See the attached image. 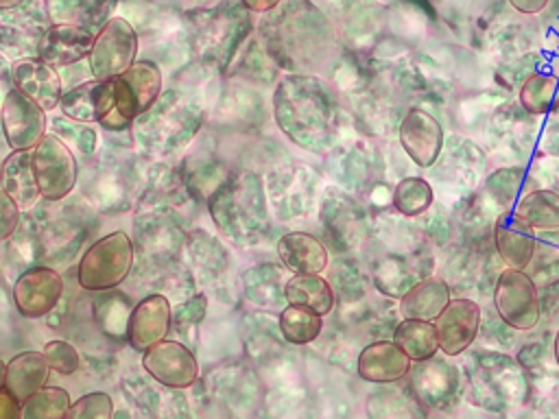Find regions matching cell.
<instances>
[{
  "label": "cell",
  "instance_id": "obj_1",
  "mask_svg": "<svg viewBox=\"0 0 559 419\" xmlns=\"http://www.w3.org/2000/svg\"><path fill=\"white\" fill-rule=\"evenodd\" d=\"M258 31L271 59L286 70L312 74L334 59V26L308 0H288L266 11Z\"/></svg>",
  "mask_w": 559,
  "mask_h": 419
},
{
  "label": "cell",
  "instance_id": "obj_2",
  "mask_svg": "<svg viewBox=\"0 0 559 419\" xmlns=\"http://www.w3.org/2000/svg\"><path fill=\"white\" fill-rule=\"evenodd\" d=\"M277 127L297 146L325 153L336 129V103L330 87L314 74L293 72L273 92Z\"/></svg>",
  "mask_w": 559,
  "mask_h": 419
},
{
  "label": "cell",
  "instance_id": "obj_3",
  "mask_svg": "<svg viewBox=\"0 0 559 419\" xmlns=\"http://www.w3.org/2000/svg\"><path fill=\"white\" fill-rule=\"evenodd\" d=\"M461 356L469 404L491 412H507L528 402L531 382L518 358L487 347L465 349Z\"/></svg>",
  "mask_w": 559,
  "mask_h": 419
},
{
  "label": "cell",
  "instance_id": "obj_4",
  "mask_svg": "<svg viewBox=\"0 0 559 419\" xmlns=\"http://www.w3.org/2000/svg\"><path fill=\"white\" fill-rule=\"evenodd\" d=\"M210 214L231 242L253 244L269 227V207L262 181L255 175L229 177L207 201Z\"/></svg>",
  "mask_w": 559,
  "mask_h": 419
},
{
  "label": "cell",
  "instance_id": "obj_5",
  "mask_svg": "<svg viewBox=\"0 0 559 419\" xmlns=\"http://www.w3.org/2000/svg\"><path fill=\"white\" fill-rule=\"evenodd\" d=\"M203 113L181 92L173 89L159 94V98L138 113L133 120V133L144 148L168 155L186 146L199 131Z\"/></svg>",
  "mask_w": 559,
  "mask_h": 419
},
{
  "label": "cell",
  "instance_id": "obj_6",
  "mask_svg": "<svg viewBox=\"0 0 559 419\" xmlns=\"http://www.w3.org/2000/svg\"><path fill=\"white\" fill-rule=\"evenodd\" d=\"M406 386L426 410H448L459 404L465 391L461 364L452 362L448 354L439 351L430 358L415 360L406 373Z\"/></svg>",
  "mask_w": 559,
  "mask_h": 419
},
{
  "label": "cell",
  "instance_id": "obj_7",
  "mask_svg": "<svg viewBox=\"0 0 559 419\" xmlns=\"http://www.w3.org/2000/svg\"><path fill=\"white\" fill-rule=\"evenodd\" d=\"M133 266V244L124 231H114L90 244L76 271L79 286L90 292L116 288Z\"/></svg>",
  "mask_w": 559,
  "mask_h": 419
},
{
  "label": "cell",
  "instance_id": "obj_8",
  "mask_svg": "<svg viewBox=\"0 0 559 419\" xmlns=\"http://www.w3.org/2000/svg\"><path fill=\"white\" fill-rule=\"evenodd\" d=\"M487 161L489 157L478 144L463 135H450L445 137L437 161L430 166V175L437 185L456 194L461 201L485 181Z\"/></svg>",
  "mask_w": 559,
  "mask_h": 419
},
{
  "label": "cell",
  "instance_id": "obj_9",
  "mask_svg": "<svg viewBox=\"0 0 559 419\" xmlns=\"http://www.w3.org/2000/svg\"><path fill=\"white\" fill-rule=\"evenodd\" d=\"M485 135L489 142L487 155H493L489 159H507L524 166L539 135L537 116L528 113L520 103H507L491 113Z\"/></svg>",
  "mask_w": 559,
  "mask_h": 419
},
{
  "label": "cell",
  "instance_id": "obj_10",
  "mask_svg": "<svg viewBox=\"0 0 559 419\" xmlns=\"http://www.w3.org/2000/svg\"><path fill=\"white\" fill-rule=\"evenodd\" d=\"M491 299L500 319L518 332H531L542 321L539 286L526 268L504 266L496 277Z\"/></svg>",
  "mask_w": 559,
  "mask_h": 419
},
{
  "label": "cell",
  "instance_id": "obj_11",
  "mask_svg": "<svg viewBox=\"0 0 559 419\" xmlns=\"http://www.w3.org/2000/svg\"><path fill=\"white\" fill-rule=\"evenodd\" d=\"M249 28V13L240 7H227L221 11L207 9L203 11V20L199 22L194 35L197 52L203 61L223 70L234 59V52L238 50Z\"/></svg>",
  "mask_w": 559,
  "mask_h": 419
},
{
  "label": "cell",
  "instance_id": "obj_12",
  "mask_svg": "<svg viewBox=\"0 0 559 419\" xmlns=\"http://www.w3.org/2000/svg\"><path fill=\"white\" fill-rule=\"evenodd\" d=\"M138 35L133 26L122 17H109L90 50V70L94 79L105 81L124 74L135 61Z\"/></svg>",
  "mask_w": 559,
  "mask_h": 419
},
{
  "label": "cell",
  "instance_id": "obj_13",
  "mask_svg": "<svg viewBox=\"0 0 559 419\" xmlns=\"http://www.w3.org/2000/svg\"><path fill=\"white\" fill-rule=\"evenodd\" d=\"M33 168L44 199L61 201L76 183V159L57 135H44L33 148Z\"/></svg>",
  "mask_w": 559,
  "mask_h": 419
},
{
  "label": "cell",
  "instance_id": "obj_14",
  "mask_svg": "<svg viewBox=\"0 0 559 419\" xmlns=\"http://www.w3.org/2000/svg\"><path fill=\"white\" fill-rule=\"evenodd\" d=\"M480 306L469 297H452L432 321L439 336V351L450 358L461 356L476 343L480 327Z\"/></svg>",
  "mask_w": 559,
  "mask_h": 419
},
{
  "label": "cell",
  "instance_id": "obj_15",
  "mask_svg": "<svg viewBox=\"0 0 559 419\" xmlns=\"http://www.w3.org/2000/svg\"><path fill=\"white\" fill-rule=\"evenodd\" d=\"M397 137L404 153L419 168H430L445 142L441 122L421 107H411L397 124Z\"/></svg>",
  "mask_w": 559,
  "mask_h": 419
},
{
  "label": "cell",
  "instance_id": "obj_16",
  "mask_svg": "<svg viewBox=\"0 0 559 419\" xmlns=\"http://www.w3.org/2000/svg\"><path fill=\"white\" fill-rule=\"evenodd\" d=\"M144 371L166 388H188L197 382L199 364L194 354L177 340H159L144 349Z\"/></svg>",
  "mask_w": 559,
  "mask_h": 419
},
{
  "label": "cell",
  "instance_id": "obj_17",
  "mask_svg": "<svg viewBox=\"0 0 559 419\" xmlns=\"http://www.w3.org/2000/svg\"><path fill=\"white\" fill-rule=\"evenodd\" d=\"M0 118L4 137L13 148L31 151L46 135V111L15 87L7 89Z\"/></svg>",
  "mask_w": 559,
  "mask_h": 419
},
{
  "label": "cell",
  "instance_id": "obj_18",
  "mask_svg": "<svg viewBox=\"0 0 559 419\" xmlns=\"http://www.w3.org/2000/svg\"><path fill=\"white\" fill-rule=\"evenodd\" d=\"M63 295V279L55 268L33 266L24 271L13 286V301L28 319L46 316Z\"/></svg>",
  "mask_w": 559,
  "mask_h": 419
},
{
  "label": "cell",
  "instance_id": "obj_19",
  "mask_svg": "<svg viewBox=\"0 0 559 419\" xmlns=\"http://www.w3.org/2000/svg\"><path fill=\"white\" fill-rule=\"evenodd\" d=\"M321 220L325 231L336 242L338 249L349 251L367 240L369 227L365 212L345 194L330 190L321 205Z\"/></svg>",
  "mask_w": 559,
  "mask_h": 419
},
{
  "label": "cell",
  "instance_id": "obj_20",
  "mask_svg": "<svg viewBox=\"0 0 559 419\" xmlns=\"http://www.w3.org/2000/svg\"><path fill=\"white\" fill-rule=\"evenodd\" d=\"M535 229L522 220L513 210L500 212L493 218L491 242L504 266L526 268L535 251Z\"/></svg>",
  "mask_w": 559,
  "mask_h": 419
},
{
  "label": "cell",
  "instance_id": "obj_21",
  "mask_svg": "<svg viewBox=\"0 0 559 419\" xmlns=\"http://www.w3.org/2000/svg\"><path fill=\"white\" fill-rule=\"evenodd\" d=\"M46 9L37 2L0 9V46L7 50H35L46 33Z\"/></svg>",
  "mask_w": 559,
  "mask_h": 419
},
{
  "label": "cell",
  "instance_id": "obj_22",
  "mask_svg": "<svg viewBox=\"0 0 559 419\" xmlns=\"http://www.w3.org/2000/svg\"><path fill=\"white\" fill-rule=\"evenodd\" d=\"M140 113L138 96L124 76L98 81L96 85V122L107 131H124Z\"/></svg>",
  "mask_w": 559,
  "mask_h": 419
},
{
  "label": "cell",
  "instance_id": "obj_23",
  "mask_svg": "<svg viewBox=\"0 0 559 419\" xmlns=\"http://www.w3.org/2000/svg\"><path fill=\"white\" fill-rule=\"evenodd\" d=\"M94 37L96 35H92L90 28L81 24H52L39 39L37 57L55 68L72 65L90 57Z\"/></svg>",
  "mask_w": 559,
  "mask_h": 419
},
{
  "label": "cell",
  "instance_id": "obj_24",
  "mask_svg": "<svg viewBox=\"0 0 559 419\" xmlns=\"http://www.w3.org/2000/svg\"><path fill=\"white\" fill-rule=\"evenodd\" d=\"M173 325V312L170 303L164 295H146L142 297L129 316V330H127V340L131 343L133 349L144 351L151 345L159 343Z\"/></svg>",
  "mask_w": 559,
  "mask_h": 419
},
{
  "label": "cell",
  "instance_id": "obj_25",
  "mask_svg": "<svg viewBox=\"0 0 559 419\" xmlns=\"http://www.w3.org/2000/svg\"><path fill=\"white\" fill-rule=\"evenodd\" d=\"M413 360L395 340H373L358 354V375L371 384H393L406 378Z\"/></svg>",
  "mask_w": 559,
  "mask_h": 419
},
{
  "label": "cell",
  "instance_id": "obj_26",
  "mask_svg": "<svg viewBox=\"0 0 559 419\" xmlns=\"http://www.w3.org/2000/svg\"><path fill=\"white\" fill-rule=\"evenodd\" d=\"M13 87L35 100L44 111L55 109L61 103V76L55 65L44 59H22L11 70Z\"/></svg>",
  "mask_w": 559,
  "mask_h": 419
},
{
  "label": "cell",
  "instance_id": "obj_27",
  "mask_svg": "<svg viewBox=\"0 0 559 419\" xmlns=\"http://www.w3.org/2000/svg\"><path fill=\"white\" fill-rule=\"evenodd\" d=\"M535 185H537V181H535V177L528 175L526 166L511 164V166H500L485 177L480 196L489 210H496L500 214V212L513 210L515 203L520 201V196L526 194Z\"/></svg>",
  "mask_w": 559,
  "mask_h": 419
},
{
  "label": "cell",
  "instance_id": "obj_28",
  "mask_svg": "<svg viewBox=\"0 0 559 419\" xmlns=\"http://www.w3.org/2000/svg\"><path fill=\"white\" fill-rule=\"evenodd\" d=\"M452 299V288L441 275H426L400 297L397 312L408 319L435 321Z\"/></svg>",
  "mask_w": 559,
  "mask_h": 419
},
{
  "label": "cell",
  "instance_id": "obj_29",
  "mask_svg": "<svg viewBox=\"0 0 559 419\" xmlns=\"http://www.w3.org/2000/svg\"><path fill=\"white\" fill-rule=\"evenodd\" d=\"M0 188L20 205V210L33 207L41 196L33 168V153L28 148H13V153L2 161Z\"/></svg>",
  "mask_w": 559,
  "mask_h": 419
},
{
  "label": "cell",
  "instance_id": "obj_30",
  "mask_svg": "<svg viewBox=\"0 0 559 419\" xmlns=\"http://www.w3.org/2000/svg\"><path fill=\"white\" fill-rule=\"evenodd\" d=\"M282 264L295 273H323L328 268L325 244L306 231H288L277 242Z\"/></svg>",
  "mask_w": 559,
  "mask_h": 419
},
{
  "label": "cell",
  "instance_id": "obj_31",
  "mask_svg": "<svg viewBox=\"0 0 559 419\" xmlns=\"http://www.w3.org/2000/svg\"><path fill=\"white\" fill-rule=\"evenodd\" d=\"M48 373L50 364L44 351H22L7 364L4 388H9L11 395L24 404L35 391H39L48 382Z\"/></svg>",
  "mask_w": 559,
  "mask_h": 419
},
{
  "label": "cell",
  "instance_id": "obj_32",
  "mask_svg": "<svg viewBox=\"0 0 559 419\" xmlns=\"http://www.w3.org/2000/svg\"><path fill=\"white\" fill-rule=\"evenodd\" d=\"M284 297L288 303L312 308L319 314H328L334 308V288L321 273H295L284 284Z\"/></svg>",
  "mask_w": 559,
  "mask_h": 419
},
{
  "label": "cell",
  "instance_id": "obj_33",
  "mask_svg": "<svg viewBox=\"0 0 559 419\" xmlns=\"http://www.w3.org/2000/svg\"><path fill=\"white\" fill-rule=\"evenodd\" d=\"M513 212L526 220L535 231L559 227V194L550 188L535 185L520 196Z\"/></svg>",
  "mask_w": 559,
  "mask_h": 419
},
{
  "label": "cell",
  "instance_id": "obj_34",
  "mask_svg": "<svg viewBox=\"0 0 559 419\" xmlns=\"http://www.w3.org/2000/svg\"><path fill=\"white\" fill-rule=\"evenodd\" d=\"M393 340L415 362L430 358L439 351V336L432 321L402 316L393 327Z\"/></svg>",
  "mask_w": 559,
  "mask_h": 419
},
{
  "label": "cell",
  "instance_id": "obj_35",
  "mask_svg": "<svg viewBox=\"0 0 559 419\" xmlns=\"http://www.w3.org/2000/svg\"><path fill=\"white\" fill-rule=\"evenodd\" d=\"M520 105L533 116L559 111V76L535 70L520 83Z\"/></svg>",
  "mask_w": 559,
  "mask_h": 419
},
{
  "label": "cell",
  "instance_id": "obj_36",
  "mask_svg": "<svg viewBox=\"0 0 559 419\" xmlns=\"http://www.w3.org/2000/svg\"><path fill=\"white\" fill-rule=\"evenodd\" d=\"M131 303L127 295L122 292H109L103 290L98 299L94 301V319L98 327L114 340H124L129 330V316H131Z\"/></svg>",
  "mask_w": 559,
  "mask_h": 419
},
{
  "label": "cell",
  "instance_id": "obj_37",
  "mask_svg": "<svg viewBox=\"0 0 559 419\" xmlns=\"http://www.w3.org/2000/svg\"><path fill=\"white\" fill-rule=\"evenodd\" d=\"M393 210L404 218H417L435 203V188L424 177H404L391 192Z\"/></svg>",
  "mask_w": 559,
  "mask_h": 419
},
{
  "label": "cell",
  "instance_id": "obj_38",
  "mask_svg": "<svg viewBox=\"0 0 559 419\" xmlns=\"http://www.w3.org/2000/svg\"><path fill=\"white\" fill-rule=\"evenodd\" d=\"M526 273L535 279L537 286H546L559 279V227L537 231L535 251L526 266Z\"/></svg>",
  "mask_w": 559,
  "mask_h": 419
},
{
  "label": "cell",
  "instance_id": "obj_39",
  "mask_svg": "<svg viewBox=\"0 0 559 419\" xmlns=\"http://www.w3.org/2000/svg\"><path fill=\"white\" fill-rule=\"evenodd\" d=\"M323 327V314L314 312L312 308L288 303L280 312V330L282 336L293 345H306L312 343Z\"/></svg>",
  "mask_w": 559,
  "mask_h": 419
},
{
  "label": "cell",
  "instance_id": "obj_40",
  "mask_svg": "<svg viewBox=\"0 0 559 419\" xmlns=\"http://www.w3.org/2000/svg\"><path fill=\"white\" fill-rule=\"evenodd\" d=\"M124 81L138 96L140 113L148 109L162 94V72L153 61H133L131 68L122 74Z\"/></svg>",
  "mask_w": 559,
  "mask_h": 419
},
{
  "label": "cell",
  "instance_id": "obj_41",
  "mask_svg": "<svg viewBox=\"0 0 559 419\" xmlns=\"http://www.w3.org/2000/svg\"><path fill=\"white\" fill-rule=\"evenodd\" d=\"M70 395L57 386H41L22 404V417L26 419H61L68 415Z\"/></svg>",
  "mask_w": 559,
  "mask_h": 419
},
{
  "label": "cell",
  "instance_id": "obj_42",
  "mask_svg": "<svg viewBox=\"0 0 559 419\" xmlns=\"http://www.w3.org/2000/svg\"><path fill=\"white\" fill-rule=\"evenodd\" d=\"M280 271L273 266H258L251 268L245 275V290L251 301L260 306H275L277 301H286V297H280Z\"/></svg>",
  "mask_w": 559,
  "mask_h": 419
},
{
  "label": "cell",
  "instance_id": "obj_43",
  "mask_svg": "<svg viewBox=\"0 0 559 419\" xmlns=\"http://www.w3.org/2000/svg\"><path fill=\"white\" fill-rule=\"evenodd\" d=\"M96 85H98V79H92L76 85L66 96H61L59 107L63 116L70 120L87 122V124L96 122Z\"/></svg>",
  "mask_w": 559,
  "mask_h": 419
},
{
  "label": "cell",
  "instance_id": "obj_44",
  "mask_svg": "<svg viewBox=\"0 0 559 419\" xmlns=\"http://www.w3.org/2000/svg\"><path fill=\"white\" fill-rule=\"evenodd\" d=\"M349 262L352 260H338V264L332 266V271H330V279H334L336 290L343 299H360V297H365L367 279L362 277L358 266H354Z\"/></svg>",
  "mask_w": 559,
  "mask_h": 419
},
{
  "label": "cell",
  "instance_id": "obj_45",
  "mask_svg": "<svg viewBox=\"0 0 559 419\" xmlns=\"http://www.w3.org/2000/svg\"><path fill=\"white\" fill-rule=\"evenodd\" d=\"M114 412L111 397L107 393H87L70 404V419H109Z\"/></svg>",
  "mask_w": 559,
  "mask_h": 419
},
{
  "label": "cell",
  "instance_id": "obj_46",
  "mask_svg": "<svg viewBox=\"0 0 559 419\" xmlns=\"http://www.w3.org/2000/svg\"><path fill=\"white\" fill-rule=\"evenodd\" d=\"M55 129L57 133H61V140H70L74 144V148L83 155H92L96 151V131L87 124V122H79V120H55Z\"/></svg>",
  "mask_w": 559,
  "mask_h": 419
},
{
  "label": "cell",
  "instance_id": "obj_47",
  "mask_svg": "<svg viewBox=\"0 0 559 419\" xmlns=\"http://www.w3.org/2000/svg\"><path fill=\"white\" fill-rule=\"evenodd\" d=\"M190 251L197 264H201V268H212V273H221L225 266V251L218 247L216 240L207 238L205 234L197 231L190 240Z\"/></svg>",
  "mask_w": 559,
  "mask_h": 419
},
{
  "label": "cell",
  "instance_id": "obj_48",
  "mask_svg": "<svg viewBox=\"0 0 559 419\" xmlns=\"http://www.w3.org/2000/svg\"><path fill=\"white\" fill-rule=\"evenodd\" d=\"M44 356L50 364L52 371L61 373V375H70L81 367V358L79 351L66 343V340H50L44 345Z\"/></svg>",
  "mask_w": 559,
  "mask_h": 419
},
{
  "label": "cell",
  "instance_id": "obj_49",
  "mask_svg": "<svg viewBox=\"0 0 559 419\" xmlns=\"http://www.w3.org/2000/svg\"><path fill=\"white\" fill-rule=\"evenodd\" d=\"M205 314V297L197 295L190 301L181 303L173 314V325L177 334H183L188 327H197L203 321Z\"/></svg>",
  "mask_w": 559,
  "mask_h": 419
},
{
  "label": "cell",
  "instance_id": "obj_50",
  "mask_svg": "<svg viewBox=\"0 0 559 419\" xmlns=\"http://www.w3.org/2000/svg\"><path fill=\"white\" fill-rule=\"evenodd\" d=\"M537 153L539 157H559V111H555L539 131Z\"/></svg>",
  "mask_w": 559,
  "mask_h": 419
},
{
  "label": "cell",
  "instance_id": "obj_51",
  "mask_svg": "<svg viewBox=\"0 0 559 419\" xmlns=\"http://www.w3.org/2000/svg\"><path fill=\"white\" fill-rule=\"evenodd\" d=\"M20 223V205L0 188V240L13 236Z\"/></svg>",
  "mask_w": 559,
  "mask_h": 419
},
{
  "label": "cell",
  "instance_id": "obj_52",
  "mask_svg": "<svg viewBox=\"0 0 559 419\" xmlns=\"http://www.w3.org/2000/svg\"><path fill=\"white\" fill-rule=\"evenodd\" d=\"M542 319L546 323H559V279L542 286Z\"/></svg>",
  "mask_w": 559,
  "mask_h": 419
},
{
  "label": "cell",
  "instance_id": "obj_53",
  "mask_svg": "<svg viewBox=\"0 0 559 419\" xmlns=\"http://www.w3.org/2000/svg\"><path fill=\"white\" fill-rule=\"evenodd\" d=\"M535 172L539 175V181H544V188L559 194V157H542V161L535 164Z\"/></svg>",
  "mask_w": 559,
  "mask_h": 419
},
{
  "label": "cell",
  "instance_id": "obj_54",
  "mask_svg": "<svg viewBox=\"0 0 559 419\" xmlns=\"http://www.w3.org/2000/svg\"><path fill=\"white\" fill-rule=\"evenodd\" d=\"M22 417V402H17L9 388H0V419Z\"/></svg>",
  "mask_w": 559,
  "mask_h": 419
},
{
  "label": "cell",
  "instance_id": "obj_55",
  "mask_svg": "<svg viewBox=\"0 0 559 419\" xmlns=\"http://www.w3.org/2000/svg\"><path fill=\"white\" fill-rule=\"evenodd\" d=\"M550 0H509V4L518 11V13H526V15H535L539 11H544L548 7Z\"/></svg>",
  "mask_w": 559,
  "mask_h": 419
},
{
  "label": "cell",
  "instance_id": "obj_56",
  "mask_svg": "<svg viewBox=\"0 0 559 419\" xmlns=\"http://www.w3.org/2000/svg\"><path fill=\"white\" fill-rule=\"evenodd\" d=\"M249 11H258V13H266L271 9H275L280 4V0H240Z\"/></svg>",
  "mask_w": 559,
  "mask_h": 419
},
{
  "label": "cell",
  "instance_id": "obj_57",
  "mask_svg": "<svg viewBox=\"0 0 559 419\" xmlns=\"http://www.w3.org/2000/svg\"><path fill=\"white\" fill-rule=\"evenodd\" d=\"M552 349H555V358H557V362H559V327H557L555 334H552Z\"/></svg>",
  "mask_w": 559,
  "mask_h": 419
},
{
  "label": "cell",
  "instance_id": "obj_58",
  "mask_svg": "<svg viewBox=\"0 0 559 419\" xmlns=\"http://www.w3.org/2000/svg\"><path fill=\"white\" fill-rule=\"evenodd\" d=\"M197 4H201V7H205V9H212V7H216V4H221L223 0H194Z\"/></svg>",
  "mask_w": 559,
  "mask_h": 419
},
{
  "label": "cell",
  "instance_id": "obj_59",
  "mask_svg": "<svg viewBox=\"0 0 559 419\" xmlns=\"http://www.w3.org/2000/svg\"><path fill=\"white\" fill-rule=\"evenodd\" d=\"M24 0H0V9H9V7H17L22 4Z\"/></svg>",
  "mask_w": 559,
  "mask_h": 419
},
{
  "label": "cell",
  "instance_id": "obj_60",
  "mask_svg": "<svg viewBox=\"0 0 559 419\" xmlns=\"http://www.w3.org/2000/svg\"><path fill=\"white\" fill-rule=\"evenodd\" d=\"M4 375H7V364L0 360V388H4Z\"/></svg>",
  "mask_w": 559,
  "mask_h": 419
},
{
  "label": "cell",
  "instance_id": "obj_61",
  "mask_svg": "<svg viewBox=\"0 0 559 419\" xmlns=\"http://www.w3.org/2000/svg\"><path fill=\"white\" fill-rule=\"evenodd\" d=\"M0 168H2V166H0Z\"/></svg>",
  "mask_w": 559,
  "mask_h": 419
}]
</instances>
